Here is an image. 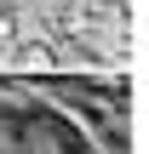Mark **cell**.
<instances>
[{
  "mask_svg": "<svg viewBox=\"0 0 149 154\" xmlns=\"http://www.w3.org/2000/svg\"><path fill=\"white\" fill-rule=\"evenodd\" d=\"M0 40H11V17L6 11H0Z\"/></svg>",
  "mask_w": 149,
  "mask_h": 154,
  "instance_id": "6da1fadb",
  "label": "cell"
}]
</instances>
